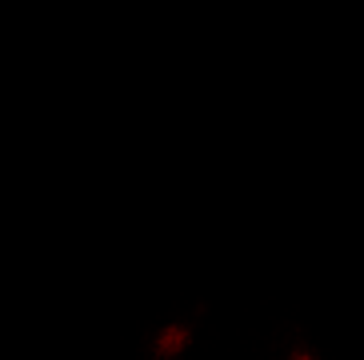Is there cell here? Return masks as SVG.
Instances as JSON below:
<instances>
[{
    "label": "cell",
    "instance_id": "cell-1",
    "mask_svg": "<svg viewBox=\"0 0 364 360\" xmlns=\"http://www.w3.org/2000/svg\"><path fill=\"white\" fill-rule=\"evenodd\" d=\"M188 340H193V332L184 329V324H168V329L161 332V337H156V356H176V352H184V344H188Z\"/></svg>",
    "mask_w": 364,
    "mask_h": 360
},
{
    "label": "cell",
    "instance_id": "cell-2",
    "mask_svg": "<svg viewBox=\"0 0 364 360\" xmlns=\"http://www.w3.org/2000/svg\"><path fill=\"white\" fill-rule=\"evenodd\" d=\"M292 360H312V356H309V352H296V356H292Z\"/></svg>",
    "mask_w": 364,
    "mask_h": 360
}]
</instances>
